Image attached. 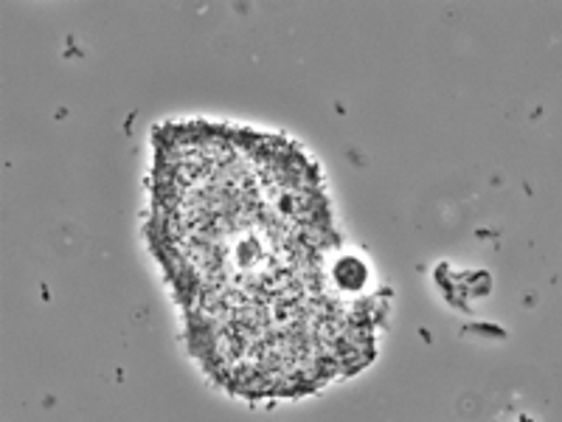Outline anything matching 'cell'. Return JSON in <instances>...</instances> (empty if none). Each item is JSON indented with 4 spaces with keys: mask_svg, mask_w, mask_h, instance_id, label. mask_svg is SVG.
Here are the masks:
<instances>
[{
    "mask_svg": "<svg viewBox=\"0 0 562 422\" xmlns=\"http://www.w3.org/2000/svg\"><path fill=\"white\" fill-rule=\"evenodd\" d=\"M153 240L198 358L231 391L295 397L374 352L366 270L340 248L313 160L279 135H155Z\"/></svg>",
    "mask_w": 562,
    "mask_h": 422,
    "instance_id": "1",
    "label": "cell"
}]
</instances>
